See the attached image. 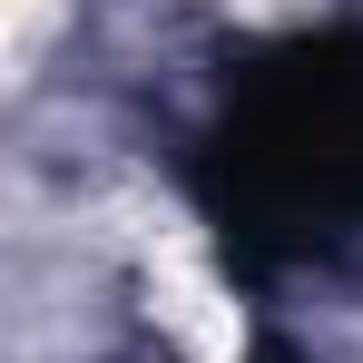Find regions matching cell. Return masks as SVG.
<instances>
[{
  "mask_svg": "<svg viewBox=\"0 0 363 363\" xmlns=\"http://www.w3.org/2000/svg\"><path fill=\"white\" fill-rule=\"evenodd\" d=\"M186 196L226 275L285 295L363 265V30H275L226 60L186 138Z\"/></svg>",
  "mask_w": 363,
  "mask_h": 363,
  "instance_id": "cell-1",
  "label": "cell"
}]
</instances>
